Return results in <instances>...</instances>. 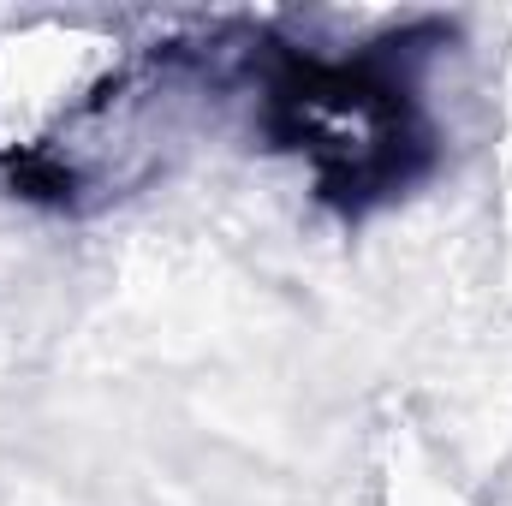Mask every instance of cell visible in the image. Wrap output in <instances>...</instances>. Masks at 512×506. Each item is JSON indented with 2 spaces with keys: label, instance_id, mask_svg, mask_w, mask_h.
<instances>
[{
  "label": "cell",
  "instance_id": "7a4b0ae2",
  "mask_svg": "<svg viewBox=\"0 0 512 506\" xmlns=\"http://www.w3.org/2000/svg\"><path fill=\"white\" fill-rule=\"evenodd\" d=\"M447 24H399L358 48H310L245 24L233 90H251L256 131L292 155L310 191L340 215H370L429 179L441 126L429 108V66Z\"/></svg>",
  "mask_w": 512,
  "mask_h": 506
},
{
  "label": "cell",
  "instance_id": "6da1fadb",
  "mask_svg": "<svg viewBox=\"0 0 512 506\" xmlns=\"http://www.w3.org/2000/svg\"><path fill=\"white\" fill-rule=\"evenodd\" d=\"M239 18L42 12L0 30V185L90 215L143 191L209 90H233Z\"/></svg>",
  "mask_w": 512,
  "mask_h": 506
}]
</instances>
